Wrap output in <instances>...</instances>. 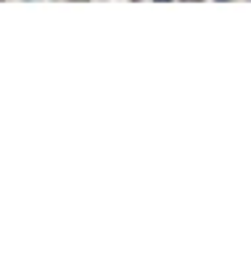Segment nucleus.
Masks as SVG:
<instances>
[{
	"label": "nucleus",
	"mask_w": 251,
	"mask_h": 253,
	"mask_svg": "<svg viewBox=\"0 0 251 253\" xmlns=\"http://www.w3.org/2000/svg\"><path fill=\"white\" fill-rule=\"evenodd\" d=\"M156 3H169V0H156Z\"/></svg>",
	"instance_id": "nucleus-1"
}]
</instances>
